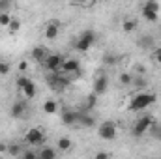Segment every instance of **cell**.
Masks as SVG:
<instances>
[{
  "label": "cell",
  "instance_id": "6da1fadb",
  "mask_svg": "<svg viewBox=\"0 0 161 159\" xmlns=\"http://www.w3.org/2000/svg\"><path fill=\"white\" fill-rule=\"evenodd\" d=\"M154 101H156V96H154V94L141 92V94H137V96L131 99V103H129V111H133V112L144 111V109H148Z\"/></svg>",
  "mask_w": 161,
  "mask_h": 159
},
{
  "label": "cell",
  "instance_id": "7a4b0ae2",
  "mask_svg": "<svg viewBox=\"0 0 161 159\" xmlns=\"http://www.w3.org/2000/svg\"><path fill=\"white\" fill-rule=\"evenodd\" d=\"M94 43H96V32H94V30H84L79 36L77 43H75V49L80 51V52H86V51L92 49Z\"/></svg>",
  "mask_w": 161,
  "mask_h": 159
},
{
  "label": "cell",
  "instance_id": "3957f363",
  "mask_svg": "<svg viewBox=\"0 0 161 159\" xmlns=\"http://www.w3.org/2000/svg\"><path fill=\"white\" fill-rule=\"evenodd\" d=\"M142 17L148 21V23H156L159 19V4L156 0H148L144 6H142Z\"/></svg>",
  "mask_w": 161,
  "mask_h": 159
},
{
  "label": "cell",
  "instance_id": "277c9868",
  "mask_svg": "<svg viewBox=\"0 0 161 159\" xmlns=\"http://www.w3.org/2000/svg\"><path fill=\"white\" fill-rule=\"evenodd\" d=\"M25 142L28 146H41L45 142V135H43V129L41 127H32L26 131L25 135Z\"/></svg>",
  "mask_w": 161,
  "mask_h": 159
},
{
  "label": "cell",
  "instance_id": "5b68a950",
  "mask_svg": "<svg viewBox=\"0 0 161 159\" xmlns=\"http://www.w3.org/2000/svg\"><path fill=\"white\" fill-rule=\"evenodd\" d=\"M17 88L25 94L26 99H34L36 97V84L28 79V77H19L17 79Z\"/></svg>",
  "mask_w": 161,
  "mask_h": 159
},
{
  "label": "cell",
  "instance_id": "8992f818",
  "mask_svg": "<svg viewBox=\"0 0 161 159\" xmlns=\"http://www.w3.org/2000/svg\"><path fill=\"white\" fill-rule=\"evenodd\" d=\"M156 120H154V116H150V114H146V116H142V118H139L137 122H135V125H133V137H141V135H144L148 129H150V125L154 123Z\"/></svg>",
  "mask_w": 161,
  "mask_h": 159
},
{
  "label": "cell",
  "instance_id": "52a82bcc",
  "mask_svg": "<svg viewBox=\"0 0 161 159\" xmlns=\"http://www.w3.org/2000/svg\"><path fill=\"white\" fill-rule=\"evenodd\" d=\"M97 135H99V139H103V140H113L114 137H116V123L114 122H103L99 127H97Z\"/></svg>",
  "mask_w": 161,
  "mask_h": 159
},
{
  "label": "cell",
  "instance_id": "ba28073f",
  "mask_svg": "<svg viewBox=\"0 0 161 159\" xmlns=\"http://www.w3.org/2000/svg\"><path fill=\"white\" fill-rule=\"evenodd\" d=\"M45 62V68L49 69V71H53V73H60V68H62V62H64V58L60 56V54H47V58L43 60Z\"/></svg>",
  "mask_w": 161,
  "mask_h": 159
},
{
  "label": "cell",
  "instance_id": "9c48e42d",
  "mask_svg": "<svg viewBox=\"0 0 161 159\" xmlns=\"http://www.w3.org/2000/svg\"><path fill=\"white\" fill-rule=\"evenodd\" d=\"M60 71L62 73H75V75H79L80 73V64L79 60H75V58H68V60H64L62 62V68H60Z\"/></svg>",
  "mask_w": 161,
  "mask_h": 159
},
{
  "label": "cell",
  "instance_id": "30bf717a",
  "mask_svg": "<svg viewBox=\"0 0 161 159\" xmlns=\"http://www.w3.org/2000/svg\"><path fill=\"white\" fill-rule=\"evenodd\" d=\"M49 84L54 88V90H64L68 84H69V79L60 75V73H53V77H49Z\"/></svg>",
  "mask_w": 161,
  "mask_h": 159
},
{
  "label": "cell",
  "instance_id": "8fae6325",
  "mask_svg": "<svg viewBox=\"0 0 161 159\" xmlns=\"http://www.w3.org/2000/svg\"><path fill=\"white\" fill-rule=\"evenodd\" d=\"M26 109H28V105H26V101L25 99H21V101H15L13 105H11V116L13 118H23L25 114H26Z\"/></svg>",
  "mask_w": 161,
  "mask_h": 159
},
{
  "label": "cell",
  "instance_id": "7c38bea8",
  "mask_svg": "<svg viewBox=\"0 0 161 159\" xmlns=\"http://www.w3.org/2000/svg\"><path fill=\"white\" fill-rule=\"evenodd\" d=\"M107 86H109V79L105 77V75H99L96 82H94V94L96 96H101V94H105L107 92Z\"/></svg>",
  "mask_w": 161,
  "mask_h": 159
},
{
  "label": "cell",
  "instance_id": "4fadbf2b",
  "mask_svg": "<svg viewBox=\"0 0 161 159\" xmlns=\"http://www.w3.org/2000/svg\"><path fill=\"white\" fill-rule=\"evenodd\" d=\"M79 122V112H73V111H64L62 112V123L66 125H73Z\"/></svg>",
  "mask_w": 161,
  "mask_h": 159
},
{
  "label": "cell",
  "instance_id": "5bb4252c",
  "mask_svg": "<svg viewBox=\"0 0 161 159\" xmlns=\"http://www.w3.org/2000/svg\"><path fill=\"white\" fill-rule=\"evenodd\" d=\"M45 38L47 40H56L58 38V23H49L45 26Z\"/></svg>",
  "mask_w": 161,
  "mask_h": 159
},
{
  "label": "cell",
  "instance_id": "9a60e30c",
  "mask_svg": "<svg viewBox=\"0 0 161 159\" xmlns=\"http://www.w3.org/2000/svg\"><path fill=\"white\" fill-rule=\"evenodd\" d=\"M77 123H80L82 127H94V125H96V120L92 118L90 114L79 112V122H77Z\"/></svg>",
  "mask_w": 161,
  "mask_h": 159
},
{
  "label": "cell",
  "instance_id": "2e32d148",
  "mask_svg": "<svg viewBox=\"0 0 161 159\" xmlns=\"http://www.w3.org/2000/svg\"><path fill=\"white\" fill-rule=\"evenodd\" d=\"M38 157H41V159H54L56 157V150L51 148V146H45V148H41L40 152H38Z\"/></svg>",
  "mask_w": 161,
  "mask_h": 159
},
{
  "label": "cell",
  "instance_id": "e0dca14e",
  "mask_svg": "<svg viewBox=\"0 0 161 159\" xmlns=\"http://www.w3.org/2000/svg\"><path fill=\"white\" fill-rule=\"evenodd\" d=\"M47 54H49V51H47L45 47H34V49H32V58H34V60H45Z\"/></svg>",
  "mask_w": 161,
  "mask_h": 159
},
{
  "label": "cell",
  "instance_id": "ac0fdd59",
  "mask_svg": "<svg viewBox=\"0 0 161 159\" xmlns=\"http://www.w3.org/2000/svg\"><path fill=\"white\" fill-rule=\"evenodd\" d=\"M71 139H68V137H60L58 139V150H62V152H68V150H71Z\"/></svg>",
  "mask_w": 161,
  "mask_h": 159
},
{
  "label": "cell",
  "instance_id": "d6986e66",
  "mask_svg": "<svg viewBox=\"0 0 161 159\" xmlns=\"http://www.w3.org/2000/svg\"><path fill=\"white\" fill-rule=\"evenodd\" d=\"M43 111H45L47 114H56L58 107H56V103H54L53 99H47V101L43 103Z\"/></svg>",
  "mask_w": 161,
  "mask_h": 159
},
{
  "label": "cell",
  "instance_id": "ffe728a7",
  "mask_svg": "<svg viewBox=\"0 0 161 159\" xmlns=\"http://www.w3.org/2000/svg\"><path fill=\"white\" fill-rule=\"evenodd\" d=\"M21 152H23V146L21 144H8V156H13V157H17V156H21Z\"/></svg>",
  "mask_w": 161,
  "mask_h": 159
},
{
  "label": "cell",
  "instance_id": "44dd1931",
  "mask_svg": "<svg viewBox=\"0 0 161 159\" xmlns=\"http://www.w3.org/2000/svg\"><path fill=\"white\" fill-rule=\"evenodd\" d=\"M148 131H150V135H152L154 139L161 140V125L158 123V122H154V123L150 125V129H148Z\"/></svg>",
  "mask_w": 161,
  "mask_h": 159
},
{
  "label": "cell",
  "instance_id": "7402d4cb",
  "mask_svg": "<svg viewBox=\"0 0 161 159\" xmlns=\"http://www.w3.org/2000/svg\"><path fill=\"white\" fill-rule=\"evenodd\" d=\"M122 28H124V32H133L137 28V21L135 19H125L124 25H122Z\"/></svg>",
  "mask_w": 161,
  "mask_h": 159
},
{
  "label": "cell",
  "instance_id": "603a6c76",
  "mask_svg": "<svg viewBox=\"0 0 161 159\" xmlns=\"http://www.w3.org/2000/svg\"><path fill=\"white\" fill-rule=\"evenodd\" d=\"M9 23H11V15H9V11H0V26H6V28H8Z\"/></svg>",
  "mask_w": 161,
  "mask_h": 159
},
{
  "label": "cell",
  "instance_id": "cb8c5ba5",
  "mask_svg": "<svg viewBox=\"0 0 161 159\" xmlns=\"http://www.w3.org/2000/svg\"><path fill=\"white\" fill-rule=\"evenodd\" d=\"M8 28H9V32H11V34H17V32L21 30V21H17V19H11V23L8 25Z\"/></svg>",
  "mask_w": 161,
  "mask_h": 159
},
{
  "label": "cell",
  "instance_id": "d4e9b609",
  "mask_svg": "<svg viewBox=\"0 0 161 159\" xmlns=\"http://www.w3.org/2000/svg\"><path fill=\"white\" fill-rule=\"evenodd\" d=\"M21 157L23 159H36L38 157V152H34V150H26V152H21Z\"/></svg>",
  "mask_w": 161,
  "mask_h": 159
},
{
  "label": "cell",
  "instance_id": "484cf974",
  "mask_svg": "<svg viewBox=\"0 0 161 159\" xmlns=\"http://www.w3.org/2000/svg\"><path fill=\"white\" fill-rule=\"evenodd\" d=\"M120 82L122 84H131V82H133V77H131L129 73H122L120 75Z\"/></svg>",
  "mask_w": 161,
  "mask_h": 159
},
{
  "label": "cell",
  "instance_id": "4316f807",
  "mask_svg": "<svg viewBox=\"0 0 161 159\" xmlns=\"http://www.w3.org/2000/svg\"><path fill=\"white\" fill-rule=\"evenodd\" d=\"M96 97H97V96H96L94 92L86 97V99H88V103H86V105H88V109H94V107H96Z\"/></svg>",
  "mask_w": 161,
  "mask_h": 159
},
{
  "label": "cell",
  "instance_id": "83f0119b",
  "mask_svg": "<svg viewBox=\"0 0 161 159\" xmlns=\"http://www.w3.org/2000/svg\"><path fill=\"white\" fill-rule=\"evenodd\" d=\"M11 0H0V11H9Z\"/></svg>",
  "mask_w": 161,
  "mask_h": 159
},
{
  "label": "cell",
  "instance_id": "f1b7e54d",
  "mask_svg": "<svg viewBox=\"0 0 161 159\" xmlns=\"http://www.w3.org/2000/svg\"><path fill=\"white\" fill-rule=\"evenodd\" d=\"M139 45H141V47H150V45H152V38H150V36L141 38V40H139Z\"/></svg>",
  "mask_w": 161,
  "mask_h": 159
},
{
  "label": "cell",
  "instance_id": "f546056e",
  "mask_svg": "<svg viewBox=\"0 0 161 159\" xmlns=\"http://www.w3.org/2000/svg\"><path fill=\"white\" fill-rule=\"evenodd\" d=\"M9 73V64L8 62H0V75H8Z\"/></svg>",
  "mask_w": 161,
  "mask_h": 159
},
{
  "label": "cell",
  "instance_id": "4dcf8cb0",
  "mask_svg": "<svg viewBox=\"0 0 161 159\" xmlns=\"http://www.w3.org/2000/svg\"><path fill=\"white\" fill-rule=\"evenodd\" d=\"M154 60L161 66V47H156V49H154Z\"/></svg>",
  "mask_w": 161,
  "mask_h": 159
},
{
  "label": "cell",
  "instance_id": "1f68e13d",
  "mask_svg": "<svg viewBox=\"0 0 161 159\" xmlns=\"http://www.w3.org/2000/svg\"><path fill=\"white\" fill-rule=\"evenodd\" d=\"M131 84H135L137 88H142V86H146V80L141 79V77H137V79H133V82H131Z\"/></svg>",
  "mask_w": 161,
  "mask_h": 159
},
{
  "label": "cell",
  "instance_id": "d6a6232c",
  "mask_svg": "<svg viewBox=\"0 0 161 159\" xmlns=\"http://www.w3.org/2000/svg\"><path fill=\"white\" fill-rule=\"evenodd\" d=\"M105 157H109L107 152H99V154H96V159H105Z\"/></svg>",
  "mask_w": 161,
  "mask_h": 159
},
{
  "label": "cell",
  "instance_id": "836d02e7",
  "mask_svg": "<svg viewBox=\"0 0 161 159\" xmlns=\"http://www.w3.org/2000/svg\"><path fill=\"white\" fill-rule=\"evenodd\" d=\"M103 60H105V64H113V62H114V56H109V54H107Z\"/></svg>",
  "mask_w": 161,
  "mask_h": 159
},
{
  "label": "cell",
  "instance_id": "e575fe53",
  "mask_svg": "<svg viewBox=\"0 0 161 159\" xmlns=\"http://www.w3.org/2000/svg\"><path fill=\"white\" fill-rule=\"evenodd\" d=\"M6 152H8V144L0 142V154H6Z\"/></svg>",
  "mask_w": 161,
  "mask_h": 159
},
{
  "label": "cell",
  "instance_id": "d590c367",
  "mask_svg": "<svg viewBox=\"0 0 161 159\" xmlns=\"http://www.w3.org/2000/svg\"><path fill=\"white\" fill-rule=\"evenodd\" d=\"M19 69H26V62H21L19 64Z\"/></svg>",
  "mask_w": 161,
  "mask_h": 159
},
{
  "label": "cell",
  "instance_id": "8d00e7d4",
  "mask_svg": "<svg viewBox=\"0 0 161 159\" xmlns=\"http://www.w3.org/2000/svg\"><path fill=\"white\" fill-rule=\"evenodd\" d=\"M75 2H77V4H84V2H86V0H75Z\"/></svg>",
  "mask_w": 161,
  "mask_h": 159
}]
</instances>
